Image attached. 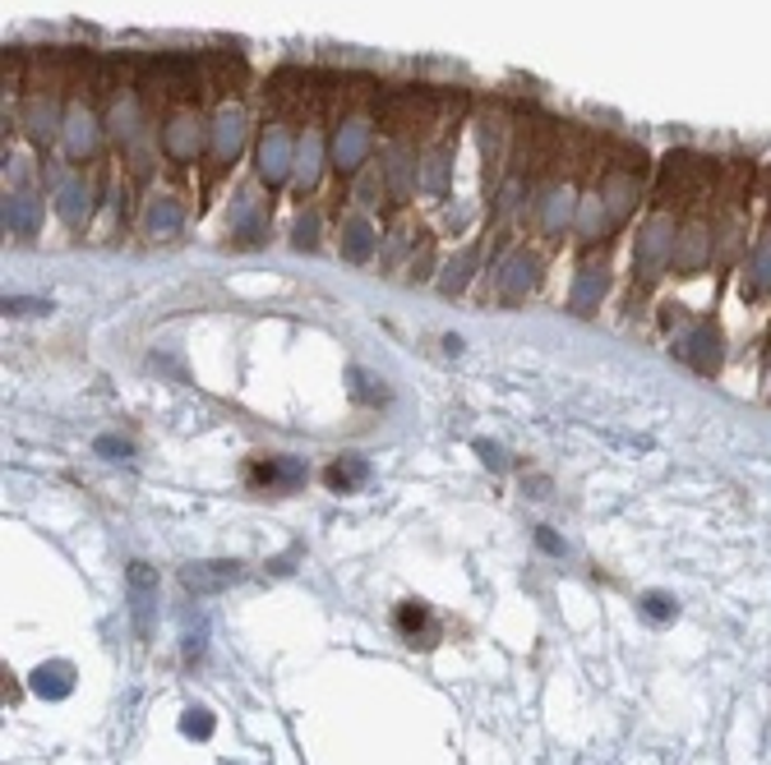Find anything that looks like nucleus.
<instances>
[{
	"mask_svg": "<svg viewBox=\"0 0 771 765\" xmlns=\"http://www.w3.org/2000/svg\"><path fill=\"white\" fill-rule=\"evenodd\" d=\"M33 692H37V696H47V701L70 696V692H74V664H65V659L42 664V669L33 674Z\"/></svg>",
	"mask_w": 771,
	"mask_h": 765,
	"instance_id": "obj_13",
	"label": "nucleus"
},
{
	"mask_svg": "<svg viewBox=\"0 0 771 765\" xmlns=\"http://www.w3.org/2000/svg\"><path fill=\"white\" fill-rule=\"evenodd\" d=\"M245 484L255 494H292V489L305 484V461L301 457H249L245 461Z\"/></svg>",
	"mask_w": 771,
	"mask_h": 765,
	"instance_id": "obj_6",
	"label": "nucleus"
},
{
	"mask_svg": "<svg viewBox=\"0 0 771 765\" xmlns=\"http://www.w3.org/2000/svg\"><path fill=\"white\" fill-rule=\"evenodd\" d=\"M665 328L674 332V356H680L693 374L702 379H717L721 365H725V337L717 319H684L680 305H674V313H665Z\"/></svg>",
	"mask_w": 771,
	"mask_h": 765,
	"instance_id": "obj_2",
	"label": "nucleus"
},
{
	"mask_svg": "<svg viewBox=\"0 0 771 765\" xmlns=\"http://www.w3.org/2000/svg\"><path fill=\"white\" fill-rule=\"evenodd\" d=\"M245 572H241V563H189L185 572H181V585L189 595H213V591H227V585H236Z\"/></svg>",
	"mask_w": 771,
	"mask_h": 765,
	"instance_id": "obj_10",
	"label": "nucleus"
},
{
	"mask_svg": "<svg viewBox=\"0 0 771 765\" xmlns=\"http://www.w3.org/2000/svg\"><path fill=\"white\" fill-rule=\"evenodd\" d=\"M375 115L383 134H420L439 121V92L426 84H397L375 97Z\"/></svg>",
	"mask_w": 771,
	"mask_h": 765,
	"instance_id": "obj_3",
	"label": "nucleus"
},
{
	"mask_svg": "<svg viewBox=\"0 0 771 765\" xmlns=\"http://www.w3.org/2000/svg\"><path fill=\"white\" fill-rule=\"evenodd\" d=\"M642 614H647L651 622H670L674 614H680V604H674L665 591H647V595H642Z\"/></svg>",
	"mask_w": 771,
	"mask_h": 765,
	"instance_id": "obj_15",
	"label": "nucleus"
},
{
	"mask_svg": "<svg viewBox=\"0 0 771 765\" xmlns=\"http://www.w3.org/2000/svg\"><path fill=\"white\" fill-rule=\"evenodd\" d=\"M767 402H771V374H767Z\"/></svg>",
	"mask_w": 771,
	"mask_h": 765,
	"instance_id": "obj_24",
	"label": "nucleus"
},
{
	"mask_svg": "<svg viewBox=\"0 0 771 765\" xmlns=\"http://www.w3.org/2000/svg\"><path fill=\"white\" fill-rule=\"evenodd\" d=\"M601 296H605V268H583V277H577V286H573V313H596L601 309Z\"/></svg>",
	"mask_w": 771,
	"mask_h": 765,
	"instance_id": "obj_14",
	"label": "nucleus"
},
{
	"mask_svg": "<svg viewBox=\"0 0 771 765\" xmlns=\"http://www.w3.org/2000/svg\"><path fill=\"white\" fill-rule=\"evenodd\" d=\"M125 585H130L134 637L148 641V637H152V618H158V567H148L144 558H134L130 572H125Z\"/></svg>",
	"mask_w": 771,
	"mask_h": 765,
	"instance_id": "obj_7",
	"label": "nucleus"
},
{
	"mask_svg": "<svg viewBox=\"0 0 771 765\" xmlns=\"http://www.w3.org/2000/svg\"><path fill=\"white\" fill-rule=\"evenodd\" d=\"M559 139H564V125L550 121V115L531 111L517 121V134H513V166L536 181V175H546L559 166Z\"/></svg>",
	"mask_w": 771,
	"mask_h": 765,
	"instance_id": "obj_4",
	"label": "nucleus"
},
{
	"mask_svg": "<svg viewBox=\"0 0 771 765\" xmlns=\"http://www.w3.org/2000/svg\"><path fill=\"white\" fill-rule=\"evenodd\" d=\"M536 544H541L546 554H564V540H559V535L550 531V526H536Z\"/></svg>",
	"mask_w": 771,
	"mask_h": 765,
	"instance_id": "obj_20",
	"label": "nucleus"
},
{
	"mask_svg": "<svg viewBox=\"0 0 771 765\" xmlns=\"http://www.w3.org/2000/svg\"><path fill=\"white\" fill-rule=\"evenodd\" d=\"M181 733L185 738H208L213 733V715H208L204 705H189V711L181 715Z\"/></svg>",
	"mask_w": 771,
	"mask_h": 765,
	"instance_id": "obj_16",
	"label": "nucleus"
},
{
	"mask_svg": "<svg viewBox=\"0 0 771 765\" xmlns=\"http://www.w3.org/2000/svg\"><path fill=\"white\" fill-rule=\"evenodd\" d=\"M739 296L748 305H762L771 296V226L762 231V240L754 245V254H748V272L739 282Z\"/></svg>",
	"mask_w": 771,
	"mask_h": 765,
	"instance_id": "obj_11",
	"label": "nucleus"
},
{
	"mask_svg": "<svg viewBox=\"0 0 771 765\" xmlns=\"http://www.w3.org/2000/svg\"><path fill=\"white\" fill-rule=\"evenodd\" d=\"M365 480H370V461L365 457H338V461H329V470H323V484H329L333 494H356Z\"/></svg>",
	"mask_w": 771,
	"mask_h": 765,
	"instance_id": "obj_12",
	"label": "nucleus"
},
{
	"mask_svg": "<svg viewBox=\"0 0 771 765\" xmlns=\"http://www.w3.org/2000/svg\"><path fill=\"white\" fill-rule=\"evenodd\" d=\"M352 379H356V397L360 402H383V379L365 374V369H352Z\"/></svg>",
	"mask_w": 771,
	"mask_h": 765,
	"instance_id": "obj_17",
	"label": "nucleus"
},
{
	"mask_svg": "<svg viewBox=\"0 0 771 765\" xmlns=\"http://www.w3.org/2000/svg\"><path fill=\"white\" fill-rule=\"evenodd\" d=\"M37 309H47V305H33V300H5V313H37Z\"/></svg>",
	"mask_w": 771,
	"mask_h": 765,
	"instance_id": "obj_21",
	"label": "nucleus"
},
{
	"mask_svg": "<svg viewBox=\"0 0 771 765\" xmlns=\"http://www.w3.org/2000/svg\"><path fill=\"white\" fill-rule=\"evenodd\" d=\"M199 65H204V88H213L218 97L241 92L245 78H249V70H245V61L236 51H204Z\"/></svg>",
	"mask_w": 771,
	"mask_h": 765,
	"instance_id": "obj_9",
	"label": "nucleus"
},
{
	"mask_svg": "<svg viewBox=\"0 0 771 765\" xmlns=\"http://www.w3.org/2000/svg\"><path fill=\"white\" fill-rule=\"evenodd\" d=\"M717 175H721V162H711L702 152H684V148L670 152L657 175V208L674 212V218H688L707 199H717Z\"/></svg>",
	"mask_w": 771,
	"mask_h": 765,
	"instance_id": "obj_1",
	"label": "nucleus"
},
{
	"mask_svg": "<svg viewBox=\"0 0 771 765\" xmlns=\"http://www.w3.org/2000/svg\"><path fill=\"white\" fill-rule=\"evenodd\" d=\"M476 453H480V461H486L490 470H509V453L499 443H486V439H476Z\"/></svg>",
	"mask_w": 771,
	"mask_h": 765,
	"instance_id": "obj_19",
	"label": "nucleus"
},
{
	"mask_svg": "<svg viewBox=\"0 0 771 765\" xmlns=\"http://www.w3.org/2000/svg\"><path fill=\"white\" fill-rule=\"evenodd\" d=\"M93 447H98V453H102L107 461H125V457L134 453V447H130L125 439H115V434H102V439H98V443H93Z\"/></svg>",
	"mask_w": 771,
	"mask_h": 765,
	"instance_id": "obj_18",
	"label": "nucleus"
},
{
	"mask_svg": "<svg viewBox=\"0 0 771 765\" xmlns=\"http://www.w3.org/2000/svg\"><path fill=\"white\" fill-rule=\"evenodd\" d=\"M674 240H680V218L674 212H657L647 222V231L638 235V249H633V286L651 291L665 277L674 263Z\"/></svg>",
	"mask_w": 771,
	"mask_h": 765,
	"instance_id": "obj_5",
	"label": "nucleus"
},
{
	"mask_svg": "<svg viewBox=\"0 0 771 765\" xmlns=\"http://www.w3.org/2000/svg\"><path fill=\"white\" fill-rule=\"evenodd\" d=\"M393 632L407 641V645H420V651L439 645V622H435L426 600H402L397 609H393Z\"/></svg>",
	"mask_w": 771,
	"mask_h": 765,
	"instance_id": "obj_8",
	"label": "nucleus"
},
{
	"mask_svg": "<svg viewBox=\"0 0 771 765\" xmlns=\"http://www.w3.org/2000/svg\"><path fill=\"white\" fill-rule=\"evenodd\" d=\"M527 489H531V498H550V480H541V476H536Z\"/></svg>",
	"mask_w": 771,
	"mask_h": 765,
	"instance_id": "obj_22",
	"label": "nucleus"
},
{
	"mask_svg": "<svg viewBox=\"0 0 771 765\" xmlns=\"http://www.w3.org/2000/svg\"><path fill=\"white\" fill-rule=\"evenodd\" d=\"M10 701H19V682H14V674L5 669V705H10Z\"/></svg>",
	"mask_w": 771,
	"mask_h": 765,
	"instance_id": "obj_23",
	"label": "nucleus"
}]
</instances>
